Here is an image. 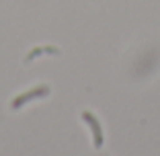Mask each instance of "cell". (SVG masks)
<instances>
[{"label": "cell", "instance_id": "3", "mask_svg": "<svg viewBox=\"0 0 160 156\" xmlns=\"http://www.w3.org/2000/svg\"><path fill=\"white\" fill-rule=\"evenodd\" d=\"M62 56V49L60 48H56V45H39V48H33L31 52L25 56V62H33V60H37L39 56Z\"/></svg>", "mask_w": 160, "mask_h": 156}, {"label": "cell", "instance_id": "1", "mask_svg": "<svg viewBox=\"0 0 160 156\" xmlns=\"http://www.w3.org/2000/svg\"><path fill=\"white\" fill-rule=\"evenodd\" d=\"M47 95H49V86H47V84H39V86H35V88L27 90V93H21L19 97H14V99L10 101V107L17 111V109H21L23 105H27L29 101L43 99V97H47Z\"/></svg>", "mask_w": 160, "mask_h": 156}, {"label": "cell", "instance_id": "2", "mask_svg": "<svg viewBox=\"0 0 160 156\" xmlns=\"http://www.w3.org/2000/svg\"><path fill=\"white\" fill-rule=\"evenodd\" d=\"M82 121L90 128V133H92V146L97 148V150L103 148L105 136H103V128H101V121L97 119V115L90 113V111H84V113H82Z\"/></svg>", "mask_w": 160, "mask_h": 156}]
</instances>
